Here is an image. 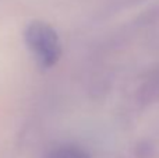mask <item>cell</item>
<instances>
[{
  "instance_id": "2",
  "label": "cell",
  "mask_w": 159,
  "mask_h": 158,
  "mask_svg": "<svg viewBox=\"0 0 159 158\" xmlns=\"http://www.w3.org/2000/svg\"><path fill=\"white\" fill-rule=\"evenodd\" d=\"M48 158H91V154L80 146L67 144L55 148Z\"/></svg>"
},
{
  "instance_id": "1",
  "label": "cell",
  "mask_w": 159,
  "mask_h": 158,
  "mask_svg": "<svg viewBox=\"0 0 159 158\" xmlns=\"http://www.w3.org/2000/svg\"><path fill=\"white\" fill-rule=\"evenodd\" d=\"M24 39L39 66L49 69L59 62L61 56L60 38L50 24L43 21L30 22L24 31Z\"/></svg>"
}]
</instances>
